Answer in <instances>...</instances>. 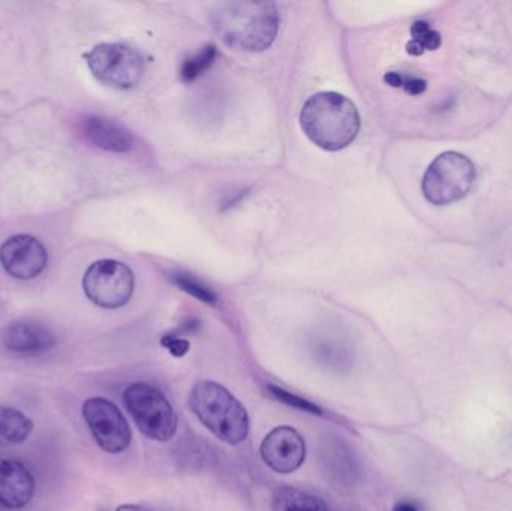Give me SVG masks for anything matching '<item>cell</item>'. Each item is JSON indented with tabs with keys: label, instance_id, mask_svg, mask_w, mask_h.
<instances>
[{
	"label": "cell",
	"instance_id": "11",
	"mask_svg": "<svg viewBox=\"0 0 512 511\" xmlns=\"http://www.w3.org/2000/svg\"><path fill=\"white\" fill-rule=\"evenodd\" d=\"M2 347L21 357H39L56 347L53 330L38 321L20 320L8 324L0 335Z\"/></svg>",
	"mask_w": 512,
	"mask_h": 511
},
{
	"label": "cell",
	"instance_id": "7",
	"mask_svg": "<svg viewBox=\"0 0 512 511\" xmlns=\"http://www.w3.org/2000/svg\"><path fill=\"white\" fill-rule=\"evenodd\" d=\"M87 65L101 83L116 89H132L143 77V59L123 44L96 45L86 54Z\"/></svg>",
	"mask_w": 512,
	"mask_h": 511
},
{
	"label": "cell",
	"instance_id": "1",
	"mask_svg": "<svg viewBox=\"0 0 512 511\" xmlns=\"http://www.w3.org/2000/svg\"><path fill=\"white\" fill-rule=\"evenodd\" d=\"M300 125L313 144L328 152H337L357 138L360 114L346 96L319 92L310 96L301 108Z\"/></svg>",
	"mask_w": 512,
	"mask_h": 511
},
{
	"label": "cell",
	"instance_id": "5",
	"mask_svg": "<svg viewBox=\"0 0 512 511\" xmlns=\"http://www.w3.org/2000/svg\"><path fill=\"white\" fill-rule=\"evenodd\" d=\"M123 404L144 437L167 443L176 435V411L167 396L146 383L131 384L123 393Z\"/></svg>",
	"mask_w": 512,
	"mask_h": 511
},
{
	"label": "cell",
	"instance_id": "17",
	"mask_svg": "<svg viewBox=\"0 0 512 511\" xmlns=\"http://www.w3.org/2000/svg\"><path fill=\"white\" fill-rule=\"evenodd\" d=\"M325 464L331 470V476L337 477L340 482L348 480V482H354L355 467L354 461H352L351 455L348 453V449L342 446V443H336L334 446H328L325 450Z\"/></svg>",
	"mask_w": 512,
	"mask_h": 511
},
{
	"label": "cell",
	"instance_id": "24",
	"mask_svg": "<svg viewBox=\"0 0 512 511\" xmlns=\"http://www.w3.org/2000/svg\"><path fill=\"white\" fill-rule=\"evenodd\" d=\"M116 511H153L146 509L143 506H134V504H126V506H120Z\"/></svg>",
	"mask_w": 512,
	"mask_h": 511
},
{
	"label": "cell",
	"instance_id": "20",
	"mask_svg": "<svg viewBox=\"0 0 512 511\" xmlns=\"http://www.w3.org/2000/svg\"><path fill=\"white\" fill-rule=\"evenodd\" d=\"M267 392L270 393L271 398L276 399L280 404L286 407L294 408V410L301 411V413L312 414V416H324V411L321 407L313 404V402L306 401L288 390L280 389V387L268 384Z\"/></svg>",
	"mask_w": 512,
	"mask_h": 511
},
{
	"label": "cell",
	"instance_id": "15",
	"mask_svg": "<svg viewBox=\"0 0 512 511\" xmlns=\"http://www.w3.org/2000/svg\"><path fill=\"white\" fill-rule=\"evenodd\" d=\"M274 511H330L321 498L297 488L277 489L273 498Z\"/></svg>",
	"mask_w": 512,
	"mask_h": 511
},
{
	"label": "cell",
	"instance_id": "22",
	"mask_svg": "<svg viewBox=\"0 0 512 511\" xmlns=\"http://www.w3.org/2000/svg\"><path fill=\"white\" fill-rule=\"evenodd\" d=\"M161 342L162 345H164V347L170 351L171 356L174 357L186 356V354H188L189 348H191V345H189V342L186 341V339H180L174 335L164 336Z\"/></svg>",
	"mask_w": 512,
	"mask_h": 511
},
{
	"label": "cell",
	"instance_id": "19",
	"mask_svg": "<svg viewBox=\"0 0 512 511\" xmlns=\"http://www.w3.org/2000/svg\"><path fill=\"white\" fill-rule=\"evenodd\" d=\"M171 281L174 285L185 291V293L191 294L195 299L201 300L206 305L215 306L218 303V297L213 293L210 288H207L203 282L195 279L194 276L188 275V273H173L171 275Z\"/></svg>",
	"mask_w": 512,
	"mask_h": 511
},
{
	"label": "cell",
	"instance_id": "10",
	"mask_svg": "<svg viewBox=\"0 0 512 511\" xmlns=\"http://www.w3.org/2000/svg\"><path fill=\"white\" fill-rule=\"evenodd\" d=\"M259 450L262 461L279 474L294 473L306 461V441L291 426L274 428Z\"/></svg>",
	"mask_w": 512,
	"mask_h": 511
},
{
	"label": "cell",
	"instance_id": "13",
	"mask_svg": "<svg viewBox=\"0 0 512 511\" xmlns=\"http://www.w3.org/2000/svg\"><path fill=\"white\" fill-rule=\"evenodd\" d=\"M83 134L90 143L107 152L126 153L134 147V137L131 132L105 117H86L83 120Z\"/></svg>",
	"mask_w": 512,
	"mask_h": 511
},
{
	"label": "cell",
	"instance_id": "3",
	"mask_svg": "<svg viewBox=\"0 0 512 511\" xmlns=\"http://www.w3.org/2000/svg\"><path fill=\"white\" fill-rule=\"evenodd\" d=\"M189 405L216 438L230 446L245 443L251 420L242 402L227 387L215 381H200L192 389Z\"/></svg>",
	"mask_w": 512,
	"mask_h": 511
},
{
	"label": "cell",
	"instance_id": "6",
	"mask_svg": "<svg viewBox=\"0 0 512 511\" xmlns=\"http://www.w3.org/2000/svg\"><path fill=\"white\" fill-rule=\"evenodd\" d=\"M134 273L116 260H101L87 269L83 288L89 300L105 309L125 306L134 294Z\"/></svg>",
	"mask_w": 512,
	"mask_h": 511
},
{
	"label": "cell",
	"instance_id": "23",
	"mask_svg": "<svg viewBox=\"0 0 512 511\" xmlns=\"http://www.w3.org/2000/svg\"><path fill=\"white\" fill-rule=\"evenodd\" d=\"M393 511H420V510H418V507L415 506L414 503H408V501H403V503L397 504V506L394 507Z\"/></svg>",
	"mask_w": 512,
	"mask_h": 511
},
{
	"label": "cell",
	"instance_id": "18",
	"mask_svg": "<svg viewBox=\"0 0 512 511\" xmlns=\"http://www.w3.org/2000/svg\"><path fill=\"white\" fill-rule=\"evenodd\" d=\"M216 56H218V50H216L215 45L210 44L201 48L194 56L188 57L183 62L182 69H180V77H182L183 83H192V81L197 80L213 65Z\"/></svg>",
	"mask_w": 512,
	"mask_h": 511
},
{
	"label": "cell",
	"instance_id": "21",
	"mask_svg": "<svg viewBox=\"0 0 512 511\" xmlns=\"http://www.w3.org/2000/svg\"><path fill=\"white\" fill-rule=\"evenodd\" d=\"M385 81L390 86L403 87L411 95H421L427 89L426 80H423V78L405 77V75L397 74V72H390V74L385 75Z\"/></svg>",
	"mask_w": 512,
	"mask_h": 511
},
{
	"label": "cell",
	"instance_id": "12",
	"mask_svg": "<svg viewBox=\"0 0 512 511\" xmlns=\"http://www.w3.org/2000/svg\"><path fill=\"white\" fill-rule=\"evenodd\" d=\"M35 495V477L17 459L0 458V504L5 509L26 507Z\"/></svg>",
	"mask_w": 512,
	"mask_h": 511
},
{
	"label": "cell",
	"instance_id": "14",
	"mask_svg": "<svg viewBox=\"0 0 512 511\" xmlns=\"http://www.w3.org/2000/svg\"><path fill=\"white\" fill-rule=\"evenodd\" d=\"M33 431V422L15 408L0 405V446L21 444Z\"/></svg>",
	"mask_w": 512,
	"mask_h": 511
},
{
	"label": "cell",
	"instance_id": "4",
	"mask_svg": "<svg viewBox=\"0 0 512 511\" xmlns=\"http://www.w3.org/2000/svg\"><path fill=\"white\" fill-rule=\"evenodd\" d=\"M477 182V167L469 156L444 152L429 165L423 177L424 197L433 206H448L463 200Z\"/></svg>",
	"mask_w": 512,
	"mask_h": 511
},
{
	"label": "cell",
	"instance_id": "9",
	"mask_svg": "<svg viewBox=\"0 0 512 511\" xmlns=\"http://www.w3.org/2000/svg\"><path fill=\"white\" fill-rule=\"evenodd\" d=\"M48 254L41 242L27 234L9 237L0 246V263L12 278L29 281L44 272Z\"/></svg>",
	"mask_w": 512,
	"mask_h": 511
},
{
	"label": "cell",
	"instance_id": "2",
	"mask_svg": "<svg viewBox=\"0 0 512 511\" xmlns=\"http://www.w3.org/2000/svg\"><path fill=\"white\" fill-rule=\"evenodd\" d=\"M279 11L274 3H222L213 14V26L222 41L245 51H264L279 30Z\"/></svg>",
	"mask_w": 512,
	"mask_h": 511
},
{
	"label": "cell",
	"instance_id": "8",
	"mask_svg": "<svg viewBox=\"0 0 512 511\" xmlns=\"http://www.w3.org/2000/svg\"><path fill=\"white\" fill-rule=\"evenodd\" d=\"M83 417L96 444L104 452L117 455L128 449L132 431L116 404L104 398L87 399L83 405Z\"/></svg>",
	"mask_w": 512,
	"mask_h": 511
},
{
	"label": "cell",
	"instance_id": "16",
	"mask_svg": "<svg viewBox=\"0 0 512 511\" xmlns=\"http://www.w3.org/2000/svg\"><path fill=\"white\" fill-rule=\"evenodd\" d=\"M411 41L406 45V51L411 56H421L426 51H435L441 47V33L436 32L426 21H415L411 27Z\"/></svg>",
	"mask_w": 512,
	"mask_h": 511
}]
</instances>
